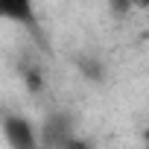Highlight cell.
I'll list each match as a JSON object with an SVG mask.
<instances>
[{
	"label": "cell",
	"instance_id": "obj_1",
	"mask_svg": "<svg viewBox=\"0 0 149 149\" xmlns=\"http://www.w3.org/2000/svg\"><path fill=\"white\" fill-rule=\"evenodd\" d=\"M3 137H6V143L12 149H38V132L21 114H15L3 123Z\"/></svg>",
	"mask_w": 149,
	"mask_h": 149
},
{
	"label": "cell",
	"instance_id": "obj_2",
	"mask_svg": "<svg viewBox=\"0 0 149 149\" xmlns=\"http://www.w3.org/2000/svg\"><path fill=\"white\" fill-rule=\"evenodd\" d=\"M0 21L32 24V0H0Z\"/></svg>",
	"mask_w": 149,
	"mask_h": 149
}]
</instances>
